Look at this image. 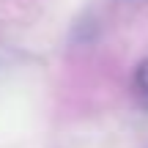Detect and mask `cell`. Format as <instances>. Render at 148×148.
I'll return each mask as SVG.
<instances>
[{
  "instance_id": "6da1fadb",
  "label": "cell",
  "mask_w": 148,
  "mask_h": 148,
  "mask_svg": "<svg viewBox=\"0 0 148 148\" xmlns=\"http://www.w3.org/2000/svg\"><path fill=\"white\" fill-rule=\"evenodd\" d=\"M132 85H134V96H137L140 104L148 110V58L137 63V69H134V77H132Z\"/></svg>"
}]
</instances>
